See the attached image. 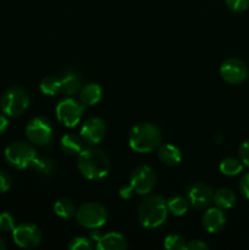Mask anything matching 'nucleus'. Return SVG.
Listing matches in <instances>:
<instances>
[{
    "label": "nucleus",
    "mask_w": 249,
    "mask_h": 250,
    "mask_svg": "<svg viewBox=\"0 0 249 250\" xmlns=\"http://www.w3.org/2000/svg\"><path fill=\"white\" fill-rule=\"evenodd\" d=\"M77 167L81 175L90 181H100L110 172V160L106 154L97 146H85L78 154Z\"/></svg>",
    "instance_id": "f257e3e1"
},
{
    "label": "nucleus",
    "mask_w": 249,
    "mask_h": 250,
    "mask_svg": "<svg viewBox=\"0 0 249 250\" xmlns=\"http://www.w3.org/2000/svg\"><path fill=\"white\" fill-rule=\"evenodd\" d=\"M129 148L136 153L146 154L161 144V129L151 122H142L132 127L128 134Z\"/></svg>",
    "instance_id": "f03ea898"
},
{
    "label": "nucleus",
    "mask_w": 249,
    "mask_h": 250,
    "mask_svg": "<svg viewBox=\"0 0 249 250\" xmlns=\"http://www.w3.org/2000/svg\"><path fill=\"white\" fill-rule=\"evenodd\" d=\"M168 209L166 200L160 195H150L138 208L139 222L145 229H158L165 222Z\"/></svg>",
    "instance_id": "7ed1b4c3"
},
{
    "label": "nucleus",
    "mask_w": 249,
    "mask_h": 250,
    "mask_svg": "<svg viewBox=\"0 0 249 250\" xmlns=\"http://www.w3.org/2000/svg\"><path fill=\"white\" fill-rule=\"evenodd\" d=\"M76 220L78 225L88 229H98L107 221V211L102 204L88 202L76 210Z\"/></svg>",
    "instance_id": "20e7f679"
},
{
    "label": "nucleus",
    "mask_w": 249,
    "mask_h": 250,
    "mask_svg": "<svg viewBox=\"0 0 249 250\" xmlns=\"http://www.w3.org/2000/svg\"><path fill=\"white\" fill-rule=\"evenodd\" d=\"M29 95L22 87H12L2 94L0 99V107L9 117H17L23 114L29 106Z\"/></svg>",
    "instance_id": "39448f33"
},
{
    "label": "nucleus",
    "mask_w": 249,
    "mask_h": 250,
    "mask_svg": "<svg viewBox=\"0 0 249 250\" xmlns=\"http://www.w3.org/2000/svg\"><path fill=\"white\" fill-rule=\"evenodd\" d=\"M4 156L5 160L12 167L23 170L26 167H31V164L37 158V153L32 144L20 141L9 144L5 148Z\"/></svg>",
    "instance_id": "423d86ee"
},
{
    "label": "nucleus",
    "mask_w": 249,
    "mask_h": 250,
    "mask_svg": "<svg viewBox=\"0 0 249 250\" xmlns=\"http://www.w3.org/2000/svg\"><path fill=\"white\" fill-rule=\"evenodd\" d=\"M85 106L73 98H66L61 100L56 106V117L59 122L65 127H76L82 120Z\"/></svg>",
    "instance_id": "0eeeda50"
},
{
    "label": "nucleus",
    "mask_w": 249,
    "mask_h": 250,
    "mask_svg": "<svg viewBox=\"0 0 249 250\" xmlns=\"http://www.w3.org/2000/svg\"><path fill=\"white\" fill-rule=\"evenodd\" d=\"M53 126L45 117H33L26 126V136L34 146H46L53 139Z\"/></svg>",
    "instance_id": "6e6552de"
},
{
    "label": "nucleus",
    "mask_w": 249,
    "mask_h": 250,
    "mask_svg": "<svg viewBox=\"0 0 249 250\" xmlns=\"http://www.w3.org/2000/svg\"><path fill=\"white\" fill-rule=\"evenodd\" d=\"M156 183V173L149 165H139L129 176V186L137 194H149Z\"/></svg>",
    "instance_id": "1a4fd4ad"
},
{
    "label": "nucleus",
    "mask_w": 249,
    "mask_h": 250,
    "mask_svg": "<svg viewBox=\"0 0 249 250\" xmlns=\"http://www.w3.org/2000/svg\"><path fill=\"white\" fill-rule=\"evenodd\" d=\"M12 239L20 248H36L42 242V232L34 224L23 222L12 229Z\"/></svg>",
    "instance_id": "9d476101"
},
{
    "label": "nucleus",
    "mask_w": 249,
    "mask_h": 250,
    "mask_svg": "<svg viewBox=\"0 0 249 250\" xmlns=\"http://www.w3.org/2000/svg\"><path fill=\"white\" fill-rule=\"evenodd\" d=\"M248 73L246 63L236 58L227 59L220 66V76L228 84H241L248 78Z\"/></svg>",
    "instance_id": "9b49d317"
},
{
    "label": "nucleus",
    "mask_w": 249,
    "mask_h": 250,
    "mask_svg": "<svg viewBox=\"0 0 249 250\" xmlns=\"http://www.w3.org/2000/svg\"><path fill=\"white\" fill-rule=\"evenodd\" d=\"M214 192L212 188L205 182H195L190 185L187 189L186 198L195 209H205L212 203Z\"/></svg>",
    "instance_id": "f8f14e48"
},
{
    "label": "nucleus",
    "mask_w": 249,
    "mask_h": 250,
    "mask_svg": "<svg viewBox=\"0 0 249 250\" xmlns=\"http://www.w3.org/2000/svg\"><path fill=\"white\" fill-rule=\"evenodd\" d=\"M106 133V125L99 117H90L85 120L81 128V138L89 146H95L104 139Z\"/></svg>",
    "instance_id": "ddd939ff"
},
{
    "label": "nucleus",
    "mask_w": 249,
    "mask_h": 250,
    "mask_svg": "<svg viewBox=\"0 0 249 250\" xmlns=\"http://www.w3.org/2000/svg\"><path fill=\"white\" fill-rule=\"evenodd\" d=\"M202 225L209 233H217L226 225V216L220 208H209L203 215Z\"/></svg>",
    "instance_id": "4468645a"
},
{
    "label": "nucleus",
    "mask_w": 249,
    "mask_h": 250,
    "mask_svg": "<svg viewBox=\"0 0 249 250\" xmlns=\"http://www.w3.org/2000/svg\"><path fill=\"white\" fill-rule=\"evenodd\" d=\"M97 247L99 250H122L127 248L126 238L119 232H109L97 239Z\"/></svg>",
    "instance_id": "2eb2a0df"
},
{
    "label": "nucleus",
    "mask_w": 249,
    "mask_h": 250,
    "mask_svg": "<svg viewBox=\"0 0 249 250\" xmlns=\"http://www.w3.org/2000/svg\"><path fill=\"white\" fill-rule=\"evenodd\" d=\"M158 156L166 166H176L182 160V151L178 146L171 143L160 144L158 148Z\"/></svg>",
    "instance_id": "dca6fc26"
},
{
    "label": "nucleus",
    "mask_w": 249,
    "mask_h": 250,
    "mask_svg": "<svg viewBox=\"0 0 249 250\" xmlns=\"http://www.w3.org/2000/svg\"><path fill=\"white\" fill-rule=\"evenodd\" d=\"M103 88L98 83H88L80 90V102L84 106H92L102 100Z\"/></svg>",
    "instance_id": "f3484780"
},
{
    "label": "nucleus",
    "mask_w": 249,
    "mask_h": 250,
    "mask_svg": "<svg viewBox=\"0 0 249 250\" xmlns=\"http://www.w3.org/2000/svg\"><path fill=\"white\" fill-rule=\"evenodd\" d=\"M60 83L61 92L70 97L76 94L82 88V78L77 72H73V71H67L63 73L62 77H60Z\"/></svg>",
    "instance_id": "a211bd4d"
},
{
    "label": "nucleus",
    "mask_w": 249,
    "mask_h": 250,
    "mask_svg": "<svg viewBox=\"0 0 249 250\" xmlns=\"http://www.w3.org/2000/svg\"><path fill=\"white\" fill-rule=\"evenodd\" d=\"M212 202H214L215 207L220 208L221 210H228L232 207H234L237 197L233 190H231L229 188H220L219 190L214 193Z\"/></svg>",
    "instance_id": "6ab92c4d"
},
{
    "label": "nucleus",
    "mask_w": 249,
    "mask_h": 250,
    "mask_svg": "<svg viewBox=\"0 0 249 250\" xmlns=\"http://www.w3.org/2000/svg\"><path fill=\"white\" fill-rule=\"evenodd\" d=\"M60 148L67 155H78L84 146H83V139L80 136L73 133H68L62 136L60 141Z\"/></svg>",
    "instance_id": "aec40b11"
},
{
    "label": "nucleus",
    "mask_w": 249,
    "mask_h": 250,
    "mask_svg": "<svg viewBox=\"0 0 249 250\" xmlns=\"http://www.w3.org/2000/svg\"><path fill=\"white\" fill-rule=\"evenodd\" d=\"M31 167L33 168V171L37 175L46 177V176L53 175L54 171H55L56 168V165L51 159L38 158V156H37L33 160V163L31 164Z\"/></svg>",
    "instance_id": "412c9836"
},
{
    "label": "nucleus",
    "mask_w": 249,
    "mask_h": 250,
    "mask_svg": "<svg viewBox=\"0 0 249 250\" xmlns=\"http://www.w3.org/2000/svg\"><path fill=\"white\" fill-rule=\"evenodd\" d=\"M54 212L61 219H71L76 214L75 204L68 198H61L54 204Z\"/></svg>",
    "instance_id": "4be33fe9"
},
{
    "label": "nucleus",
    "mask_w": 249,
    "mask_h": 250,
    "mask_svg": "<svg viewBox=\"0 0 249 250\" xmlns=\"http://www.w3.org/2000/svg\"><path fill=\"white\" fill-rule=\"evenodd\" d=\"M167 204L168 212L173 214L175 216H182L187 212L188 208H189V202L186 197H181V195H176V197L170 198L166 200Z\"/></svg>",
    "instance_id": "5701e85b"
},
{
    "label": "nucleus",
    "mask_w": 249,
    "mask_h": 250,
    "mask_svg": "<svg viewBox=\"0 0 249 250\" xmlns=\"http://www.w3.org/2000/svg\"><path fill=\"white\" fill-rule=\"evenodd\" d=\"M219 168L222 175L232 177V176H237L238 173L242 172V170H243V164L238 159L226 158L220 163Z\"/></svg>",
    "instance_id": "b1692460"
},
{
    "label": "nucleus",
    "mask_w": 249,
    "mask_h": 250,
    "mask_svg": "<svg viewBox=\"0 0 249 250\" xmlns=\"http://www.w3.org/2000/svg\"><path fill=\"white\" fill-rule=\"evenodd\" d=\"M39 88L44 95H49V97L56 95L59 92H61L60 78L55 77V76H46L42 80Z\"/></svg>",
    "instance_id": "393cba45"
},
{
    "label": "nucleus",
    "mask_w": 249,
    "mask_h": 250,
    "mask_svg": "<svg viewBox=\"0 0 249 250\" xmlns=\"http://www.w3.org/2000/svg\"><path fill=\"white\" fill-rule=\"evenodd\" d=\"M186 239L181 234H168L164 241V247L167 250H183L186 247Z\"/></svg>",
    "instance_id": "a878e982"
},
{
    "label": "nucleus",
    "mask_w": 249,
    "mask_h": 250,
    "mask_svg": "<svg viewBox=\"0 0 249 250\" xmlns=\"http://www.w3.org/2000/svg\"><path fill=\"white\" fill-rule=\"evenodd\" d=\"M67 248L70 250H92L94 248L92 239H88L85 237H76L68 243Z\"/></svg>",
    "instance_id": "bb28decb"
},
{
    "label": "nucleus",
    "mask_w": 249,
    "mask_h": 250,
    "mask_svg": "<svg viewBox=\"0 0 249 250\" xmlns=\"http://www.w3.org/2000/svg\"><path fill=\"white\" fill-rule=\"evenodd\" d=\"M15 229V219L9 212L0 214V231L10 232Z\"/></svg>",
    "instance_id": "cd10ccee"
},
{
    "label": "nucleus",
    "mask_w": 249,
    "mask_h": 250,
    "mask_svg": "<svg viewBox=\"0 0 249 250\" xmlns=\"http://www.w3.org/2000/svg\"><path fill=\"white\" fill-rule=\"evenodd\" d=\"M227 7L233 12H243L249 7V0H225Z\"/></svg>",
    "instance_id": "c85d7f7f"
},
{
    "label": "nucleus",
    "mask_w": 249,
    "mask_h": 250,
    "mask_svg": "<svg viewBox=\"0 0 249 250\" xmlns=\"http://www.w3.org/2000/svg\"><path fill=\"white\" fill-rule=\"evenodd\" d=\"M238 154L242 164H243L244 166H247V167H249V139L244 141L243 143L239 146Z\"/></svg>",
    "instance_id": "c756f323"
},
{
    "label": "nucleus",
    "mask_w": 249,
    "mask_h": 250,
    "mask_svg": "<svg viewBox=\"0 0 249 250\" xmlns=\"http://www.w3.org/2000/svg\"><path fill=\"white\" fill-rule=\"evenodd\" d=\"M12 185L11 177L7 172L0 170V193H6Z\"/></svg>",
    "instance_id": "7c9ffc66"
},
{
    "label": "nucleus",
    "mask_w": 249,
    "mask_h": 250,
    "mask_svg": "<svg viewBox=\"0 0 249 250\" xmlns=\"http://www.w3.org/2000/svg\"><path fill=\"white\" fill-rule=\"evenodd\" d=\"M239 190L246 199H249V172L242 176L239 181Z\"/></svg>",
    "instance_id": "2f4dec72"
},
{
    "label": "nucleus",
    "mask_w": 249,
    "mask_h": 250,
    "mask_svg": "<svg viewBox=\"0 0 249 250\" xmlns=\"http://www.w3.org/2000/svg\"><path fill=\"white\" fill-rule=\"evenodd\" d=\"M209 247L208 244H205L203 241L199 239H194V241H189L188 243H186L185 250H208Z\"/></svg>",
    "instance_id": "473e14b6"
},
{
    "label": "nucleus",
    "mask_w": 249,
    "mask_h": 250,
    "mask_svg": "<svg viewBox=\"0 0 249 250\" xmlns=\"http://www.w3.org/2000/svg\"><path fill=\"white\" fill-rule=\"evenodd\" d=\"M9 127V120L5 114H0V134L4 133Z\"/></svg>",
    "instance_id": "72a5a7b5"
},
{
    "label": "nucleus",
    "mask_w": 249,
    "mask_h": 250,
    "mask_svg": "<svg viewBox=\"0 0 249 250\" xmlns=\"http://www.w3.org/2000/svg\"><path fill=\"white\" fill-rule=\"evenodd\" d=\"M132 192H133V189H132L131 186H124V187H122L121 189H120V197L124 198V199H128V198L131 197Z\"/></svg>",
    "instance_id": "f704fd0d"
},
{
    "label": "nucleus",
    "mask_w": 249,
    "mask_h": 250,
    "mask_svg": "<svg viewBox=\"0 0 249 250\" xmlns=\"http://www.w3.org/2000/svg\"><path fill=\"white\" fill-rule=\"evenodd\" d=\"M214 139L215 142H216V144H221L222 141H224V136H222L221 132H217V133L214 136Z\"/></svg>",
    "instance_id": "c9c22d12"
},
{
    "label": "nucleus",
    "mask_w": 249,
    "mask_h": 250,
    "mask_svg": "<svg viewBox=\"0 0 249 250\" xmlns=\"http://www.w3.org/2000/svg\"><path fill=\"white\" fill-rule=\"evenodd\" d=\"M4 249H6V243H5L4 239L0 237V250H4Z\"/></svg>",
    "instance_id": "e433bc0d"
}]
</instances>
